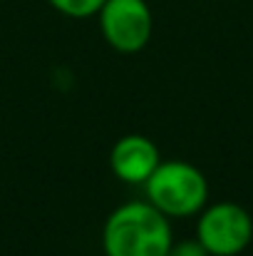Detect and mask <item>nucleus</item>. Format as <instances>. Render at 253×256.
Listing matches in <instances>:
<instances>
[{
    "mask_svg": "<svg viewBox=\"0 0 253 256\" xmlns=\"http://www.w3.org/2000/svg\"><path fill=\"white\" fill-rule=\"evenodd\" d=\"M104 42L122 55L142 52L154 30V15L147 0H104L97 12Z\"/></svg>",
    "mask_w": 253,
    "mask_h": 256,
    "instance_id": "4",
    "label": "nucleus"
},
{
    "mask_svg": "<svg viewBox=\"0 0 253 256\" xmlns=\"http://www.w3.org/2000/svg\"><path fill=\"white\" fill-rule=\"evenodd\" d=\"M167 256H209V252L199 244V239H184V242H174Z\"/></svg>",
    "mask_w": 253,
    "mask_h": 256,
    "instance_id": "7",
    "label": "nucleus"
},
{
    "mask_svg": "<svg viewBox=\"0 0 253 256\" xmlns=\"http://www.w3.org/2000/svg\"><path fill=\"white\" fill-rule=\"evenodd\" d=\"M52 10H57L60 15L65 18H72V20H87V18H94L104 0H47Z\"/></svg>",
    "mask_w": 253,
    "mask_h": 256,
    "instance_id": "6",
    "label": "nucleus"
},
{
    "mask_svg": "<svg viewBox=\"0 0 253 256\" xmlns=\"http://www.w3.org/2000/svg\"><path fill=\"white\" fill-rule=\"evenodd\" d=\"M174 244L169 216L152 202L117 206L102 226L104 256H167Z\"/></svg>",
    "mask_w": 253,
    "mask_h": 256,
    "instance_id": "1",
    "label": "nucleus"
},
{
    "mask_svg": "<svg viewBox=\"0 0 253 256\" xmlns=\"http://www.w3.org/2000/svg\"><path fill=\"white\" fill-rule=\"evenodd\" d=\"M159 162V147L144 134H124L109 152V170L124 184H144Z\"/></svg>",
    "mask_w": 253,
    "mask_h": 256,
    "instance_id": "5",
    "label": "nucleus"
},
{
    "mask_svg": "<svg viewBox=\"0 0 253 256\" xmlns=\"http://www.w3.org/2000/svg\"><path fill=\"white\" fill-rule=\"evenodd\" d=\"M147 202H152L169 219L196 216L209 202V179L204 172L184 160H162L144 182Z\"/></svg>",
    "mask_w": 253,
    "mask_h": 256,
    "instance_id": "2",
    "label": "nucleus"
},
{
    "mask_svg": "<svg viewBox=\"0 0 253 256\" xmlns=\"http://www.w3.org/2000/svg\"><path fill=\"white\" fill-rule=\"evenodd\" d=\"M196 216V239L209 256H239L249 249L253 239V219L241 204H206Z\"/></svg>",
    "mask_w": 253,
    "mask_h": 256,
    "instance_id": "3",
    "label": "nucleus"
}]
</instances>
